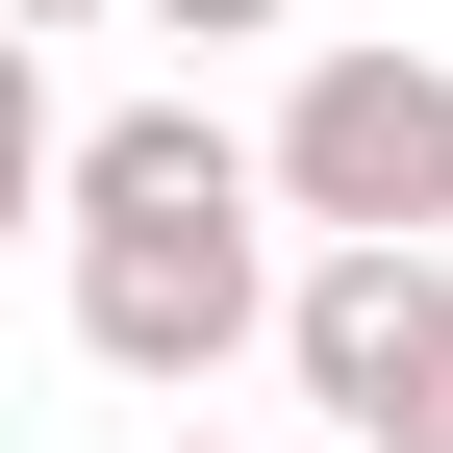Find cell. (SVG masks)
Segmentation results:
<instances>
[{
    "label": "cell",
    "instance_id": "1",
    "mask_svg": "<svg viewBox=\"0 0 453 453\" xmlns=\"http://www.w3.org/2000/svg\"><path fill=\"white\" fill-rule=\"evenodd\" d=\"M277 226H327V252H453V50H303V101H277Z\"/></svg>",
    "mask_w": 453,
    "mask_h": 453
},
{
    "label": "cell",
    "instance_id": "5",
    "mask_svg": "<svg viewBox=\"0 0 453 453\" xmlns=\"http://www.w3.org/2000/svg\"><path fill=\"white\" fill-rule=\"evenodd\" d=\"M151 26H202V50H226V26H303V0H151Z\"/></svg>",
    "mask_w": 453,
    "mask_h": 453
},
{
    "label": "cell",
    "instance_id": "8",
    "mask_svg": "<svg viewBox=\"0 0 453 453\" xmlns=\"http://www.w3.org/2000/svg\"><path fill=\"white\" fill-rule=\"evenodd\" d=\"M177 453H226V428H177Z\"/></svg>",
    "mask_w": 453,
    "mask_h": 453
},
{
    "label": "cell",
    "instance_id": "2",
    "mask_svg": "<svg viewBox=\"0 0 453 453\" xmlns=\"http://www.w3.org/2000/svg\"><path fill=\"white\" fill-rule=\"evenodd\" d=\"M277 378H303L353 453H403L453 403V252H303V303H277Z\"/></svg>",
    "mask_w": 453,
    "mask_h": 453
},
{
    "label": "cell",
    "instance_id": "6",
    "mask_svg": "<svg viewBox=\"0 0 453 453\" xmlns=\"http://www.w3.org/2000/svg\"><path fill=\"white\" fill-rule=\"evenodd\" d=\"M26 26H101V0H26Z\"/></svg>",
    "mask_w": 453,
    "mask_h": 453
},
{
    "label": "cell",
    "instance_id": "7",
    "mask_svg": "<svg viewBox=\"0 0 453 453\" xmlns=\"http://www.w3.org/2000/svg\"><path fill=\"white\" fill-rule=\"evenodd\" d=\"M403 453H453V403H428V428H403Z\"/></svg>",
    "mask_w": 453,
    "mask_h": 453
},
{
    "label": "cell",
    "instance_id": "3",
    "mask_svg": "<svg viewBox=\"0 0 453 453\" xmlns=\"http://www.w3.org/2000/svg\"><path fill=\"white\" fill-rule=\"evenodd\" d=\"M277 303H303V277H277L252 226H76V353L101 378H226Z\"/></svg>",
    "mask_w": 453,
    "mask_h": 453
},
{
    "label": "cell",
    "instance_id": "4",
    "mask_svg": "<svg viewBox=\"0 0 453 453\" xmlns=\"http://www.w3.org/2000/svg\"><path fill=\"white\" fill-rule=\"evenodd\" d=\"M50 202H76V226H252V202H277V127L101 101V127H50Z\"/></svg>",
    "mask_w": 453,
    "mask_h": 453
}]
</instances>
